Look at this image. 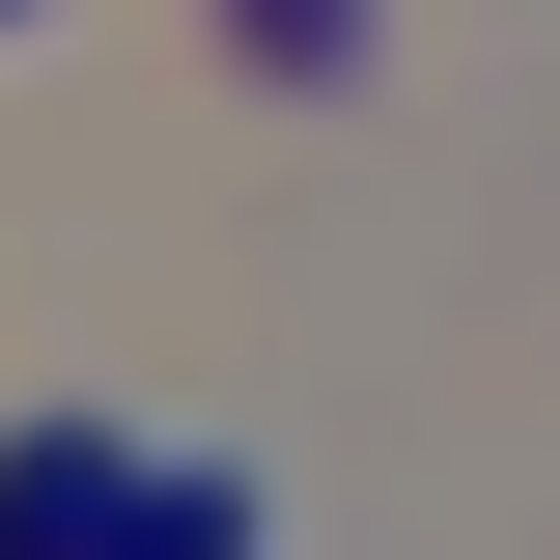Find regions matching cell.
Masks as SVG:
<instances>
[{
	"label": "cell",
	"mask_w": 560,
	"mask_h": 560,
	"mask_svg": "<svg viewBox=\"0 0 560 560\" xmlns=\"http://www.w3.org/2000/svg\"><path fill=\"white\" fill-rule=\"evenodd\" d=\"M253 28H280V57H308V84H337V57H364V0H253Z\"/></svg>",
	"instance_id": "1"
}]
</instances>
